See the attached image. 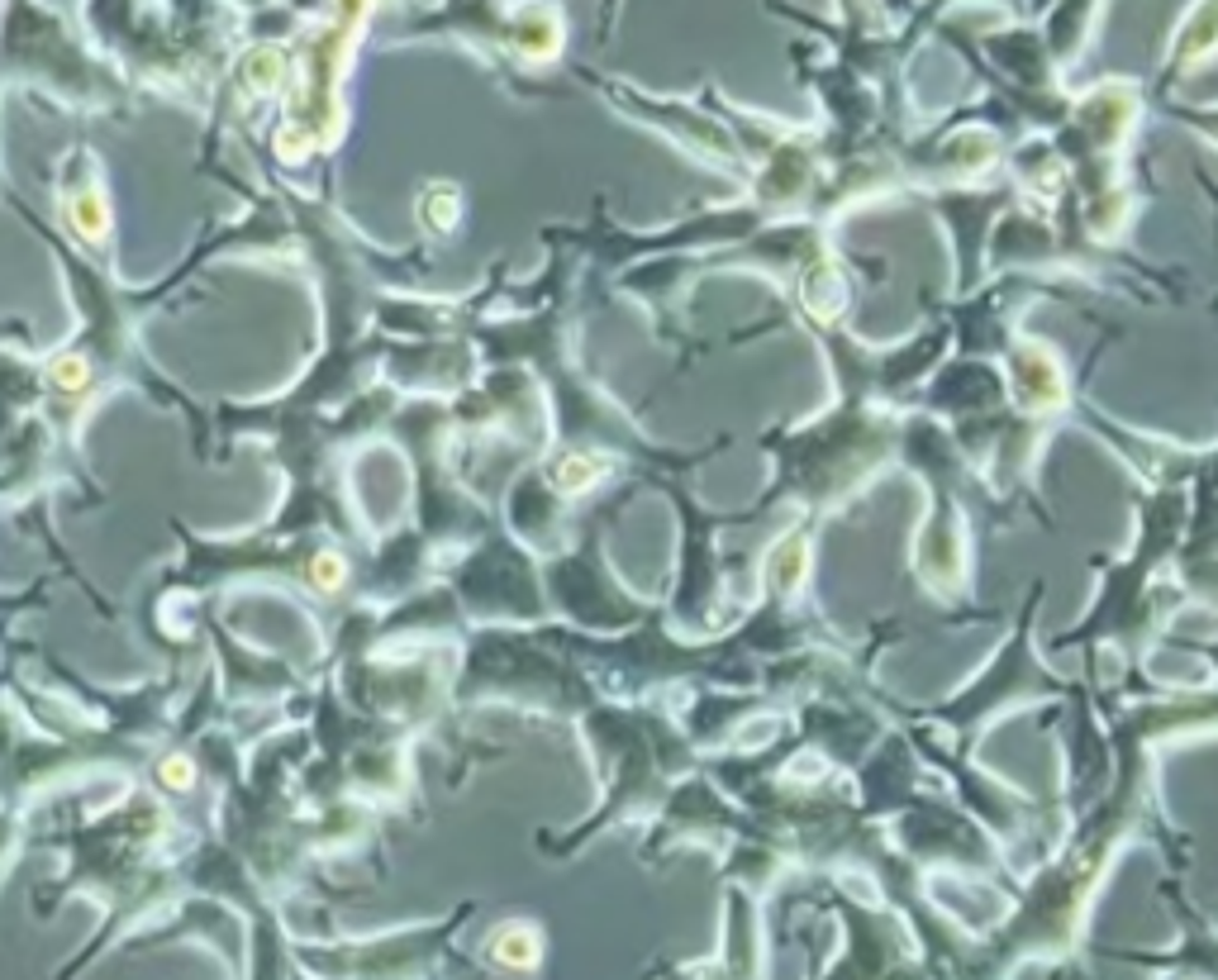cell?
<instances>
[{
	"mask_svg": "<svg viewBox=\"0 0 1218 980\" xmlns=\"http://www.w3.org/2000/svg\"><path fill=\"white\" fill-rule=\"evenodd\" d=\"M163 776H167V781H186V776H191V766H186V762H167Z\"/></svg>",
	"mask_w": 1218,
	"mask_h": 980,
	"instance_id": "1",
	"label": "cell"
}]
</instances>
